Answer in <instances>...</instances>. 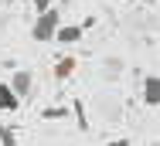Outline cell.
<instances>
[{
    "label": "cell",
    "instance_id": "5b68a950",
    "mask_svg": "<svg viewBox=\"0 0 160 146\" xmlns=\"http://www.w3.org/2000/svg\"><path fill=\"white\" fill-rule=\"evenodd\" d=\"M17 109H21V99L10 92L7 82H0V112H17Z\"/></svg>",
    "mask_w": 160,
    "mask_h": 146
},
{
    "label": "cell",
    "instance_id": "3957f363",
    "mask_svg": "<svg viewBox=\"0 0 160 146\" xmlns=\"http://www.w3.org/2000/svg\"><path fill=\"white\" fill-rule=\"evenodd\" d=\"M143 105L147 109H157L160 105V78L157 75H143Z\"/></svg>",
    "mask_w": 160,
    "mask_h": 146
},
{
    "label": "cell",
    "instance_id": "8fae6325",
    "mask_svg": "<svg viewBox=\"0 0 160 146\" xmlns=\"http://www.w3.org/2000/svg\"><path fill=\"white\" fill-rule=\"evenodd\" d=\"M109 146H129V139H116V143H109Z\"/></svg>",
    "mask_w": 160,
    "mask_h": 146
},
{
    "label": "cell",
    "instance_id": "52a82bcc",
    "mask_svg": "<svg viewBox=\"0 0 160 146\" xmlns=\"http://www.w3.org/2000/svg\"><path fill=\"white\" fill-rule=\"evenodd\" d=\"M0 146H21V143H17V129H14V126H3V129H0Z\"/></svg>",
    "mask_w": 160,
    "mask_h": 146
},
{
    "label": "cell",
    "instance_id": "30bf717a",
    "mask_svg": "<svg viewBox=\"0 0 160 146\" xmlns=\"http://www.w3.org/2000/svg\"><path fill=\"white\" fill-rule=\"evenodd\" d=\"M65 109H44V119H62Z\"/></svg>",
    "mask_w": 160,
    "mask_h": 146
},
{
    "label": "cell",
    "instance_id": "7a4b0ae2",
    "mask_svg": "<svg viewBox=\"0 0 160 146\" xmlns=\"http://www.w3.org/2000/svg\"><path fill=\"white\" fill-rule=\"evenodd\" d=\"M7 85H10V92L24 102V99H31V92H34V75H31V71H24V68H17V71L10 75Z\"/></svg>",
    "mask_w": 160,
    "mask_h": 146
},
{
    "label": "cell",
    "instance_id": "277c9868",
    "mask_svg": "<svg viewBox=\"0 0 160 146\" xmlns=\"http://www.w3.org/2000/svg\"><path fill=\"white\" fill-rule=\"evenodd\" d=\"M82 34H85V27H78V24H58L51 41H58V44H78Z\"/></svg>",
    "mask_w": 160,
    "mask_h": 146
},
{
    "label": "cell",
    "instance_id": "9c48e42d",
    "mask_svg": "<svg viewBox=\"0 0 160 146\" xmlns=\"http://www.w3.org/2000/svg\"><path fill=\"white\" fill-rule=\"evenodd\" d=\"M34 14H41V10H48V7H55V0H31Z\"/></svg>",
    "mask_w": 160,
    "mask_h": 146
},
{
    "label": "cell",
    "instance_id": "ba28073f",
    "mask_svg": "<svg viewBox=\"0 0 160 146\" xmlns=\"http://www.w3.org/2000/svg\"><path fill=\"white\" fill-rule=\"evenodd\" d=\"M72 112H75L78 129H89V116H85V105H82V102H72Z\"/></svg>",
    "mask_w": 160,
    "mask_h": 146
},
{
    "label": "cell",
    "instance_id": "6da1fadb",
    "mask_svg": "<svg viewBox=\"0 0 160 146\" xmlns=\"http://www.w3.org/2000/svg\"><path fill=\"white\" fill-rule=\"evenodd\" d=\"M58 24H62V10H58V7H48V10H41V14L34 17V24H31V37L38 41V44H48V41L55 37Z\"/></svg>",
    "mask_w": 160,
    "mask_h": 146
},
{
    "label": "cell",
    "instance_id": "8992f818",
    "mask_svg": "<svg viewBox=\"0 0 160 146\" xmlns=\"http://www.w3.org/2000/svg\"><path fill=\"white\" fill-rule=\"evenodd\" d=\"M75 68H78V61L72 58V55H65V58L58 61V65H55V78H58V82H65V78H72V71H75Z\"/></svg>",
    "mask_w": 160,
    "mask_h": 146
}]
</instances>
